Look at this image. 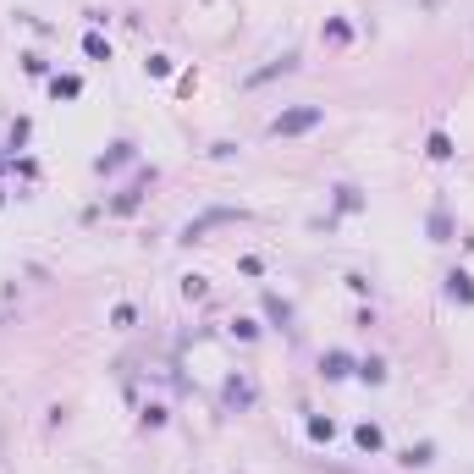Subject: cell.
<instances>
[{
	"label": "cell",
	"mask_w": 474,
	"mask_h": 474,
	"mask_svg": "<svg viewBox=\"0 0 474 474\" xmlns=\"http://www.w3.org/2000/svg\"><path fill=\"white\" fill-rule=\"evenodd\" d=\"M320 116H325L320 105H298V111L276 116V122H270V132H276V138H292V132H309V127H320Z\"/></svg>",
	"instance_id": "obj_1"
},
{
	"label": "cell",
	"mask_w": 474,
	"mask_h": 474,
	"mask_svg": "<svg viewBox=\"0 0 474 474\" xmlns=\"http://www.w3.org/2000/svg\"><path fill=\"white\" fill-rule=\"evenodd\" d=\"M447 292H452L458 304H474V282L463 276V270H452V276H447Z\"/></svg>",
	"instance_id": "obj_2"
},
{
	"label": "cell",
	"mask_w": 474,
	"mask_h": 474,
	"mask_svg": "<svg viewBox=\"0 0 474 474\" xmlns=\"http://www.w3.org/2000/svg\"><path fill=\"white\" fill-rule=\"evenodd\" d=\"M320 370H325V380H342V375H348V353H325Z\"/></svg>",
	"instance_id": "obj_3"
},
{
	"label": "cell",
	"mask_w": 474,
	"mask_h": 474,
	"mask_svg": "<svg viewBox=\"0 0 474 474\" xmlns=\"http://www.w3.org/2000/svg\"><path fill=\"white\" fill-rule=\"evenodd\" d=\"M226 397L243 408V403H254V386H249V380H232V386H226Z\"/></svg>",
	"instance_id": "obj_4"
},
{
	"label": "cell",
	"mask_w": 474,
	"mask_h": 474,
	"mask_svg": "<svg viewBox=\"0 0 474 474\" xmlns=\"http://www.w3.org/2000/svg\"><path fill=\"white\" fill-rule=\"evenodd\" d=\"M403 463H408V469H419V463H430V442L408 447V452H403Z\"/></svg>",
	"instance_id": "obj_5"
},
{
	"label": "cell",
	"mask_w": 474,
	"mask_h": 474,
	"mask_svg": "<svg viewBox=\"0 0 474 474\" xmlns=\"http://www.w3.org/2000/svg\"><path fill=\"white\" fill-rule=\"evenodd\" d=\"M358 447H364V452H375V447H380V430H375V425H358Z\"/></svg>",
	"instance_id": "obj_6"
},
{
	"label": "cell",
	"mask_w": 474,
	"mask_h": 474,
	"mask_svg": "<svg viewBox=\"0 0 474 474\" xmlns=\"http://www.w3.org/2000/svg\"><path fill=\"white\" fill-rule=\"evenodd\" d=\"M358 375H364V380H386V364H380V358H364V364H358Z\"/></svg>",
	"instance_id": "obj_7"
},
{
	"label": "cell",
	"mask_w": 474,
	"mask_h": 474,
	"mask_svg": "<svg viewBox=\"0 0 474 474\" xmlns=\"http://www.w3.org/2000/svg\"><path fill=\"white\" fill-rule=\"evenodd\" d=\"M309 436H315V442H331V419H309Z\"/></svg>",
	"instance_id": "obj_8"
},
{
	"label": "cell",
	"mask_w": 474,
	"mask_h": 474,
	"mask_svg": "<svg viewBox=\"0 0 474 474\" xmlns=\"http://www.w3.org/2000/svg\"><path fill=\"white\" fill-rule=\"evenodd\" d=\"M430 155H436V160H447V155H452V144H447V132H436V138H430Z\"/></svg>",
	"instance_id": "obj_9"
}]
</instances>
